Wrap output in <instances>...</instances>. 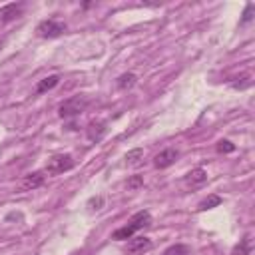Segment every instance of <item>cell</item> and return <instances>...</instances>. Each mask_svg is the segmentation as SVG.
<instances>
[{
	"label": "cell",
	"mask_w": 255,
	"mask_h": 255,
	"mask_svg": "<svg viewBox=\"0 0 255 255\" xmlns=\"http://www.w3.org/2000/svg\"><path fill=\"white\" fill-rule=\"evenodd\" d=\"M72 167H74V157L70 153H60V155H54V157L48 159L44 171L50 173V175H58V173H64Z\"/></svg>",
	"instance_id": "cell-3"
},
{
	"label": "cell",
	"mask_w": 255,
	"mask_h": 255,
	"mask_svg": "<svg viewBox=\"0 0 255 255\" xmlns=\"http://www.w3.org/2000/svg\"><path fill=\"white\" fill-rule=\"evenodd\" d=\"M177 157H179V151H177L175 147H167V149L159 151V153L153 157V165H155L157 169H165V167L173 165V163L177 161Z\"/></svg>",
	"instance_id": "cell-5"
},
{
	"label": "cell",
	"mask_w": 255,
	"mask_h": 255,
	"mask_svg": "<svg viewBox=\"0 0 255 255\" xmlns=\"http://www.w3.org/2000/svg\"><path fill=\"white\" fill-rule=\"evenodd\" d=\"M141 159H143V149H131V151H128L126 153V163L128 165H131V167H137V165H141Z\"/></svg>",
	"instance_id": "cell-13"
},
{
	"label": "cell",
	"mask_w": 255,
	"mask_h": 255,
	"mask_svg": "<svg viewBox=\"0 0 255 255\" xmlns=\"http://www.w3.org/2000/svg\"><path fill=\"white\" fill-rule=\"evenodd\" d=\"M253 10H255V4H253V2H249V4L245 6V10H243L241 24H247V22H251V20H253Z\"/></svg>",
	"instance_id": "cell-18"
},
{
	"label": "cell",
	"mask_w": 255,
	"mask_h": 255,
	"mask_svg": "<svg viewBox=\"0 0 255 255\" xmlns=\"http://www.w3.org/2000/svg\"><path fill=\"white\" fill-rule=\"evenodd\" d=\"M205 181H207V171L203 167H195L185 175V183H189V185H201Z\"/></svg>",
	"instance_id": "cell-10"
},
{
	"label": "cell",
	"mask_w": 255,
	"mask_h": 255,
	"mask_svg": "<svg viewBox=\"0 0 255 255\" xmlns=\"http://www.w3.org/2000/svg\"><path fill=\"white\" fill-rule=\"evenodd\" d=\"M221 197L219 195H209V197H205L201 203H199V209L201 211H205V209H213V207H217V205H221Z\"/></svg>",
	"instance_id": "cell-15"
},
{
	"label": "cell",
	"mask_w": 255,
	"mask_h": 255,
	"mask_svg": "<svg viewBox=\"0 0 255 255\" xmlns=\"http://www.w3.org/2000/svg\"><path fill=\"white\" fill-rule=\"evenodd\" d=\"M36 32H38L40 38H58V36H62L66 32V24L64 22H58L54 18H48V20H42L38 24Z\"/></svg>",
	"instance_id": "cell-4"
},
{
	"label": "cell",
	"mask_w": 255,
	"mask_h": 255,
	"mask_svg": "<svg viewBox=\"0 0 255 255\" xmlns=\"http://www.w3.org/2000/svg\"><path fill=\"white\" fill-rule=\"evenodd\" d=\"M151 249V239L149 237H131L128 243V253L135 255V253H143Z\"/></svg>",
	"instance_id": "cell-8"
},
{
	"label": "cell",
	"mask_w": 255,
	"mask_h": 255,
	"mask_svg": "<svg viewBox=\"0 0 255 255\" xmlns=\"http://www.w3.org/2000/svg\"><path fill=\"white\" fill-rule=\"evenodd\" d=\"M217 151L219 153H231V151H235V143H231L229 139H221L217 143Z\"/></svg>",
	"instance_id": "cell-17"
},
{
	"label": "cell",
	"mask_w": 255,
	"mask_h": 255,
	"mask_svg": "<svg viewBox=\"0 0 255 255\" xmlns=\"http://www.w3.org/2000/svg\"><path fill=\"white\" fill-rule=\"evenodd\" d=\"M249 253H251V239H249V235H245L233 247V255H249Z\"/></svg>",
	"instance_id": "cell-14"
},
{
	"label": "cell",
	"mask_w": 255,
	"mask_h": 255,
	"mask_svg": "<svg viewBox=\"0 0 255 255\" xmlns=\"http://www.w3.org/2000/svg\"><path fill=\"white\" fill-rule=\"evenodd\" d=\"M60 84V76H48V78H44V80H40L38 84H36V94H44V92H50V90H54L56 86Z\"/></svg>",
	"instance_id": "cell-11"
},
{
	"label": "cell",
	"mask_w": 255,
	"mask_h": 255,
	"mask_svg": "<svg viewBox=\"0 0 255 255\" xmlns=\"http://www.w3.org/2000/svg\"><path fill=\"white\" fill-rule=\"evenodd\" d=\"M163 255H189V247L183 245V243H175V245H169Z\"/></svg>",
	"instance_id": "cell-16"
},
{
	"label": "cell",
	"mask_w": 255,
	"mask_h": 255,
	"mask_svg": "<svg viewBox=\"0 0 255 255\" xmlns=\"http://www.w3.org/2000/svg\"><path fill=\"white\" fill-rule=\"evenodd\" d=\"M44 179H46V175H44L42 171H34V173H28V175L22 179V189H26V191H30V189H36V187L44 185Z\"/></svg>",
	"instance_id": "cell-9"
},
{
	"label": "cell",
	"mask_w": 255,
	"mask_h": 255,
	"mask_svg": "<svg viewBox=\"0 0 255 255\" xmlns=\"http://www.w3.org/2000/svg\"><path fill=\"white\" fill-rule=\"evenodd\" d=\"M139 185H143V179L139 175H133V177L128 179V189H137Z\"/></svg>",
	"instance_id": "cell-19"
},
{
	"label": "cell",
	"mask_w": 255,
	"mask_h": 255,
	"mask_svg": "<svg viewBox=\"0 0 255 255\" xmlns=\"http://www.w3.org/2000/svg\"><path fill=\"white\" fill-rule=\"evenodd\" d=\"M88 106H90V100L88 98L74 96V98H68L66 102L60 104L58 114H60V118H74V116H80Z\"/></svg>",
	"instance_id": "cell-2"
},
{
	"label": "cell",
	"mask_w": 255,
	"mask_h": 255,
	"mask_svg": "<svg viewBox=\"0 0 255 255\" xmlns=\"http://www.w3.org/2000/svg\"><path fill=\"white\" fill-rule=\"evenodd\" d=\"M118 88L120 90H129V88H133L135 84H137V76L135 74H131V72H128V74H122L120 78H118Z\"/></svg>",
	"instance_id": "cell-12"
},
{
	"label": "cell",
	"mask_w": 255,
	"mask_h": 255,
	"mask_svg": "<svg viewBox=\"0 0 255 255\" xmlns=\"http://www.w3.org/2000/svg\"><path fill=\"white\" fill-rule=\"evenodd\" d=\"M104 205V197L102 195H98V197H92L90 201H88V207L90 209H100Z\"/></svg>",
	"instance_id": "cell-20"
},
{
	"label": "cell",
	"mask_w": 255,
	"mask_h": 255,
	"mask_svg": "<svg viewBox=\"0 0 255 255\" xmlns=\"http://www.w3.org/2000/svg\"><path fill=\"white\" fill-rule=\"evenodd\" d=\"M106 131H108V124L104 120H96L86 128V135L90 141H100L106 135Z\"/></svg>",
	"instance_id": "cell-7"
},
{
	"label": "cell",
	"mask_w": 255,
	"mask_h": 255,
	"mask_svg": "<svg viewBox=\"0 0 255 255\" xmlns=\"http://www.w3.org/2000/svg\"><path fill=\"white\" fill-rule=\"evenodd\" d=\"M24 14V4L22 2H12L0 8V22H12Z\"/></svg>",
	"instance_id": "cell-6"
},
{
	"label": "cell",
	"mask_w": 255,
	"mask_h": 255,
	"mask_svg": "<svg viewBox=\"0 0 255 255\" xmlns=\"http://www.w3.org/2000/svg\"><path fill=\"white\" fill-rule=\"evenodd\" d=\"M147 225H151V215H149V211L141 209V211H137V213H133V215H131V219H129V223H128V225H124V227L116 229V231L112 233V239H116V241L131 239L139 229H143V227H147Z\"/></svg>",
	"instance_id": "cell-1"
}]
</instances>
